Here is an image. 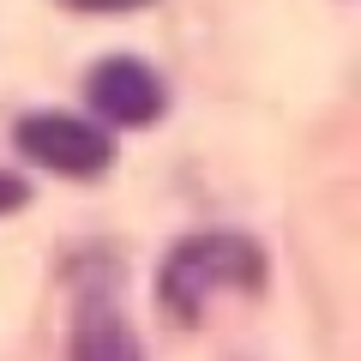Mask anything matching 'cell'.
<instances>
[{
  "mask_svg": "<svg viewBox=\"0 0 361 361\" xmlns=\"http://www.w3.org/2000/svg\"><path fill=\"white\" fill-rule=\"evenodd\" d=\"M223 289H241V295L265 289V253H259L247 235H235V229L187 235V241L163 259V283H157V295H163V307L175 313L180 325H199L205 301L223 295Z\"/></svg>",
  "mask_w": 361,
  "mask_h": 361,
  "instance_id": "6da1fadb",
  "label": "cell"
},
{
  "mask_svg": "<svg viewBox=\"0 0 361 361\" xmlns=\"http://www.w3.org/2000/svg\"><path fill=\"white\" fill-rule=\"evenodd\" d=\"M18 151L30 157V163L54 169V175H73V180H97L109 169V157H115V145H109L103 127H90V121H73L61 115V109H37V115H25L13 127Z\"/></svg>",
  "mask_w": 361,
  "mask_h": 361,
  "instance_id": "7a4b0ae2",
  "label": "cell"
},
{
  "mask_svg": "<svg viewBox=\"0 0 361 361\" xmlns=\"http://www.w3.org/2000/svg\"><path fill=\"white\" fill-rule=\"evenodd\" d=\"M163 103H169L163 78L133 54H115V61H103L90 73V109L103 121H115V127H151L163 115Z\"/></svg>",
  "mask_w": 361,
  "mask_h": 361,
  "instance_id": "3957f363",
  "label": "cell"
},
{
  "mask_svg": "<svg viewBox=\"0 0 361 361\" xmlns=\"http://www.w3.org/2000/svg\"><path fill=\"white\" fill-rule=\"evenodd\" d=\"M78 361H145V355H139V337H133L115 313L90 307L85 325H78Z\"/></svg>",
  "mask_w": 361,
  "mask_h": 361,
  "instance_id": "277c9868",
  "label": "cell"
},
{
  "mask_svg": "<svg viewBox=\"0 0 361 361\" xmlns=\"http://www.w3.org/2000/svg\"><path fill=\"white\" fill-rule=\"evenodd\" d=\"M66 6H78V13H133L145 0H66Z\"/></svg>",
  "mask_w": 361,
  "mask_h": 361,
  "instance_id": "5b68a950",
  "label": "cell"
},
{
  "mask_svg": "<svg viewBox=\"0 0 361 361\" xmlns=\"http://www.w3.org/2000/svg\"><path fill=\"white\" fill-rule=\"evenodd\" d=\"M25 199V187H13V180H0V205H18Z\"/></svg>",
  "mask_w": 361,
  "mask_h": 361,
  "instance_id": "8992f818",
  "label": "cell"
}]
</instances>
